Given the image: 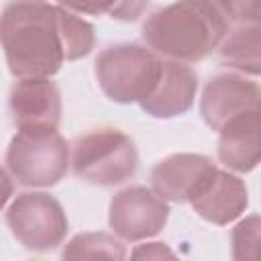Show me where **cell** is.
Segmentation results:
<instances>
[{
  "mask_svg": "<svg viewBox=\"0 0 261 261\" xmlns=\"http://www.w3.org/2000/svg\"><path fill=\"white\" fill-rule=\"evenodd\" d=\"M2 49L14 77H51L65 55L63 6L41 0H16L2 12Z\"/></svg>",
  "mask_w": 261,
  "mask_h": 261,
  "instance_id": "obj_1",
  "label": "cell"
},
{
  "mask_svg": "<svg viewBox=\"0 0 261 261\" xmlns=\"http://www.w3.org/2000/svg\"><path fill=\"white\" fill-rule=\"evenodd\" d=\"M228 20L212 0H175L143 22L145 45L167 59L196 63L216 51Z\"/></svg>",
  "mask_w": 261,
  "mask_h": 261,
  "instance_id": "obj_2",
  "label": "cell"
},
{
  "mask_svg": "<svg viewBox=\"0 0 261 261\" xmlns=\"http://www.w3.org/2000/svg\"><path fill=\"white\" fill-rule=\"evenodd\" d=\"M4 171L24 188H51L59 184L69 165V145L57 128H18L12 137Z\"/></svg>",
  "mask_w": 261,
  "mask_h": 261,
  "instance_id": "obj_3",
  "label": "cell"
},
{
  "mask_svg": "<svg viewBox=\"0 0 261 261\" xmlns=\"http://www.w3.org/2000/svg\"><path fill=\"white\" fill-rule=\"evenodd\" d=\"M137 169L139 153L135 141L118 128H96L71 145V171L92 186H120Z\"/></svg>",
  "mask_w": 261,
  "mask_h": 261,
  "instance_id": "obj_4",
  "label": "cell"
},
{
  "mask_svg": "<svg viewBox=\"0 0 261 261\" xmlns=\"http://www.w3.org/2000/svg\"><path fill=\"white\" fill-rule=\"evenodd\" d=\"M94 65L100 90L118 104H141L155 88L161 71L157 53L135 43L106 47Z\"/></svg>",
  "mask_w": 261,
  "mask_h": 261,
  "instance_id": "obj_5",
  "label": "cell"
},
{
  "mask_svg": "<svg viewBox=\"0 0 261 261\" xmlns=\"http://www.w3.org/2000/svg\"><path fill=\"white\" fill-rule=\"evenodd\" d=\"M6 226L29 251L45 253L59 247L69 230L61 204L47 192H22L6 206Z\"/></svg>",
  "mask_w": 261,
  "mask_h": 261,
  "instance_id": "obj_6",
  "label": "cell"
},
{
  "mask_svg": "<svg viewBox=\"0 0 261 261\" xmlns=\"http://www.w3.org/2000/svg\"><path fill=\"white\" fill-rule=\"evenodd\" d=\"M169 218L167 200L153 188L130 186L114 194L108 206V224L112 232L128 243L145 241L163 230Z\"/></svg>",
  "mask_w": 261,
  "mask_h": 261,
  "instance_id": "obj_7",
  "label": "cell"
},
{
  "mask_svg": "<svg viewBox=\"0 0 261 261\" xmlns=\"http://www.w3.org/2000/svg\"><path fill=\"white\" fill-rule=\"evenodd\" d=\"M255 108H261V88L243 73L224 71L212 75L200 98V114L216 133L228 118Z\"/></svg>",
  "mask_w": 261,
  "mask_h": 261,
  "instance_id": "obj_8",
  "label": "cell"
},
{
  "mask_svg": "<svg viewBox=\"0 0 261 261\" xmlns=\"http://www.w3.org/2000/svg\"><path fill=\"white\" fill-rule=\"evenodd\" d=\"M16 128H57L61 120V94L49 77H20L8 96Z\"/></svg>",
  "mask_w": 261,
  "mask_h": 261,
  "instance_id": "obj_9",
  "label": "cell"
},
{
  "mask_svg": "<svg viewBox=\"0 0 261 261\" xmlns=\"http://www.w3.org/2000/svg\"><path fill=\"white\" fill-rule=\"evenodd\" d=\"M216 165L200 153H173L151 169V188L167 202H190Z\"/></svg>",
  "mask_w": 261,
  "mask_h": 261,
  "instance_id": "obj_10",
  "label": "cell"
},
{
  "mask_svg": "<svg viewBox=\"0 0 261 261\" xmlns=\"http://www.w3.org/2000/svg\"><path fill=\"white\" fill-rule=\"evenodd\" d=\"M196 92L198 75L190 65L175 59H161L159 80L141 102V108L153 118H175L194 106Z\"/></svg>",
  "mask_w": 261,
  "mask_h": 261,
  "instance_id": "obj_11",
  "label": "cell"
},
{
  "mask_svg": "<svg viewBox=\"0 0 261 261\" xmlns=\"http://www.w3.org/2000/svg\"><path fill=\"white\" fill-rule=\"evenodd\" d=\"M218 159L237 173H249L261 163V108L239 112L218 128Z\"/></svg>",
  "mask_w": 261,
  "mask_h": 261,
  "instance_id": "obj_12",
  "label": "cell"
},
{
  "mask_svg": "<svg viewBox=\"0 0 261 261\" xmlns=\"http://www.w3.org/2000/svg\"><path fill=\"white\" fill-rule=\"evenodd\" d=\"M194 212L204 220L224 226L237 220L249 206V194L245 181L224 169H214L204 181L198 194L190 200Z\"/></svg>",
  "mask_w": 261,
  "mask_h": 261,
  "instance_id": "obj_13",
  "label": "cell"
},
{
  "mask_svg": "<svg viewBox=\"0 0 261 261\" xmlns=\"http://www.w3.org/2000/svg\"><path fill=\"white\" fill-rule=\"evenodd\" d=\"M218 59L243 75H261V24H239L228 31L218 47Z\"/></svg>",
  "mask_w": 261,
  "mask_h": 261,
  "instance_id": "obj_14",
  "label": "cell"
},
{
  "mask_svg": "<svg viewBox=\"0 0 261 261\" xmlns=\"http://www.w3.org/2000/svg\"><path fill=\"white\" fill-rule=\"evenodd\" d=\"M63 259H124V245L108 232H82L75 234L61 251Z\"/></svg>",
  "mask_w": 261,
  "mask_h": 261,
  "instance_id": "obj_15",
  "label": "cell"
},
{
  "mask_svg": "<svg viewBox=\"0 0 261 261\" xmlns=\"http://www.w3.org/2000/svg\"><path fill=\"white\" fill-rule=\"evenodd\" d=\"M232 259L261 261V216H245L239 220L230 234Z\"/></svg>",
  "mask_w": 261,
  "mask_h": 261,
  "instance_id": "obj_16",
  "label": "cell"
},
{
  "mask_svg": "<svg viewBox=\"0 0 261 261\" xmlns=\"http://www.w3.org/2000/svg\"><path fill=\"white\" fill-rule=\"evenodd\" d=\"M220 12L239 24H261V0H212Z\"/></svg>",
  "mask_w": 261,
  "mask_h": 261,
  "instance_id": "obj_17",
  "label": "cell"
},
{
  "mask_svg": "<svg viewBox=\"0 0 261 261\" xmlns=\"http://www.w3.org/2000/svg\"><path fill=\"white\" fill-rule=\"evenodd\" d=\"M55 2L80 14L100 16V14H112L120 0H55Z\"/></svg>",
  "mask_w": 261,
  "mask_h": 261,
  "instance_id": "obj_18",
  "label": "cell"
},
{
  "mask_svg": "<svg viewBox=\"0 0 261 261\" xmlns=\"http://www.w3.org/2000/svg\"><path fill=\"white\" fill-rule=\"evenodd\" d=\"M147 2L149 0H120L110 16L118 18V20H137L145 12Z\"/></svg>",
  "mask_w": 261,
  "mask_h": 261,
  "instance_id": "obj_19",
  "label": "cell"
},
{
  "mask_svg": "<svg viewBox=\"0 0 261 261\" xmlns=\"http://www.w3.org/2000/svg\"><path fill=\"white\" fill-rule=\"evenodd\" d=\"M133 257H147V259H163V257H173V251L165 243H147L141 245L133 251Z\"/></svg>",
  "mask_w": 261,
  "mask_h": 261,
  "instance_id": "obj_20",
  "label": "cell"
}]
</instances>
